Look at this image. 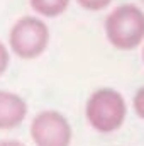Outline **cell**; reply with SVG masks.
<instances>
[{
    "label": "cell",
    "instance_id": "obj_1",
    "mask_svg": "<svg viewBox=\"0 0 144 146\" xmlns=\"http://www.w3.org/2000/svg\"><path fill=\"white\" fill-rule=\"evenodd\" d=\"M104 29L112 48L132 51L144 42V10L134 3L119 5L107 15Z\"/></svg>",
    "mask_w": 144,
    "mask_h": 146
},
{
    "label": "cell",
    "instance_id": "obj_2",
    "mask_svg": "<svg viewBox=\"0 0 144 146\" xmlns=\"http://www.w3.org/2000/svg\"><path fill=\"white\" fill-rule=\"evenodd\" d=\"M85 117L97 133L110 134L120 129L127 117L126 99L114 88H97L85 104Z\"/></svg>",
    "mask_w": 144,
    "mask_h": 146
},
{
    "label": "cell",
    "instance_id": "obj_3",
    "mask_svg": "<svg viewBox=\"0 0 144 146\" xmlns=\"http://www.w3.org/2000/svg\"><path fill=\"white\" fill-rule=\"evenodd\" d=\"M49 27L34 15H24L14 22L9 33V46L14 54L22 60H34L41 56L49 44Z\"/></svg>",
    "mask_w": 144,
    "mask_h": 146
},
{
    "label": "cell",
    "instance_id": "obj_4",
    "mask_svg": "<svg viewBox=\"0 0 144 146\" xmlns=\"http://www.w3.org/2000/svg\"><path fill=\"white\" fill-rule=\"evenodd\" d=\"M31 139L36 146H70L71 124L58 110H42L31 121Z\"/></svg>",
    "mask_w": 144,
    "mask_h": 146
},
{
    "label": "cell",
    "instance_id": "obj_5",
    "mask_svg": "<svg viewBox=\"0 0 144 146\" xmlns=\"http://www.w3.org/2000/svg\"><path fill=\"white\" fill-rule=\"evenodd\" d=\"M27 115L26 100L9 90H0V131L14 129Z\"/></svg>",
    "mask_w": 144,
    "mask_h": 146
},
{
    "label": "cell",
    "instance_id": "obj_6",
    "mask_svg": "<svg viewBox=\"0 0 144 146\" xmlns=\"http://www.w3.org/2000/svg\"><path fill=\"white\" fill-rule=\"evenodd\" d=\"M29 5L42 17H58L66 12L70 0H29Z\"/></svg>",
    "mask_w": 144,
    "mask_h": 146
},
{
    "label": "cell",
    "instance_id": "obj_7",
    "mask_svg": "<svg viewBox=\"0 0 144 146\" xmlns=\"http://www.w3.org/2000/svg\"><path fill=\"white\" fill-rule=\"evenodd\" d=\"M78 5L85 10H90V12H98V10H104L107 9L108 5L112 3V0H76Z\"/></svg>",
    "mask_w": 144,
    "mask_h": 146
},
{
    "label": "cell",
    "instance_id": "obj_8",
    "mask_svg": "<svg viewBox=\"0 0 144 146\" xmlns=\"http://www.w3.org/2000/svg\"><path fill=\"white\" fill-rule=\"evenodd\" d=\"M132 107L137 117H141L144 121V87H141L136 94H134V99H132Z\"/></svg>",
    "mask_w": 144,
    "mask_h": 146
},
{
    "label": "cell",
    "instance_id": "obj_9",
    "mask_svg": "<svg viewBox=\"0 0 144 146\" xmlns=\"http://www.w3.org/2000/svg\"><path fill=\"white\" fill-rule=\"evenodd\" d=\"M9 63H10V54H9V49H7V46L0 41V76L7 72Z\"/></svg>",
    "mask_w": 144,
    "mask_h": 146
},
{
    "label": "cell",
    "instance_id": "obj_10",
    "mask_svg": "<svg viewBox=\"0 0 144 146\" xmlns=\"http://www.w3.org/2000/svg\"><path fill=\"white\" fill-rule=\"evenodd\" d=\"M0 146H26V145L20 143V141H17V139H2Z\"/></svg>",
    "mask_w": 144,
    "mask_h": 146
},
{
    "label": "cell",
    "instance_id": "obj_11",
    "mask_svg": "<svg viewBox=\"0 0 144 146\" xmlns=\"http://www.w3.org/2000/svg\"><path fill=\"white\" fill-rule=\"evenodd\" d=\"M143 63H144V48H143Z\"/></svg>",
    "mask_w": 144,
    "mask_h": 146
}]
</instances>
